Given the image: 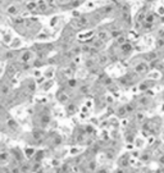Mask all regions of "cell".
Returning <instances> with one entry per match:
<instances>
[{
  "mask_svg": "<svg viewBox=\"0 0 164 173\" xmlns=\"http://www.w3.org/2000/svg\"><path fill=\"white\" fill-rule=\"evenodd\" d=\"M13 27L17 29V32L26 38L36 37L41 31V23L36 19L28 18H16L13 19Z\"/></svg>",
  "mask_w": 164,
  "mask_h": 173,
  "instance_id": "obj_1",
  "label": "cell"
},
{
  "mask_svg": "<svg viewBox=\"0 0 164 173\" xmlns=\"http://www.w3.org/2000/svg\"><path fill=\"white\" fill-rule=\"evenodd\" d=\"M0 173H13L8 165H4V164H0Z\"/></svg>",
  "mask_w": 164,
  "mask_h": 173,
  "instance_id": "obj_2",
  "label": "cell"
}]
</instances>
